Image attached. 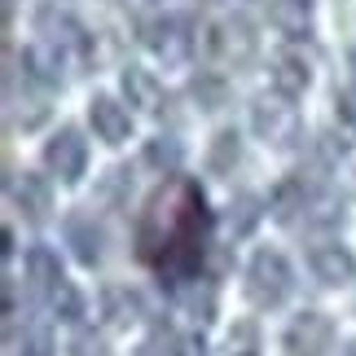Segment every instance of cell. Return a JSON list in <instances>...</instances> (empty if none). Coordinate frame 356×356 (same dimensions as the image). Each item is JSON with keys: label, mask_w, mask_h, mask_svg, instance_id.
<instances>
[{"label": "cell", "mask_w": 356, "mask_h": 356, "mask_svg": "<svg viewBox=\"0 0 356 356\" xmlns=\"http://www.w3.org/2000/svg\"><path fill=\"white\" fill-rule=\"evenodd\" d=\"M207 202L202 189L189 176H172L163 189H154L136 220V255L159 273L172 291L198 277L202 251H207Z\"/></svg>", "instance_id": "cell-1"}, {"label": "cell", "mask_w": 356, "mask_h": 356, "mask_svg": "<svg viewBox=\"0 0 356 356\" xmlns=\"http://www.w3.org/2000/svg\"><path fill=\"white\" fill-rule=\"evenodd\" d=\"M295 291V273L291 264H286V255L282 251H255L251 255V264H246V295L255 299L259 308H277L286 304Z\"/></svg>", "instance_id": "cell-2"}, {"label": "cell", "mask_w": 356, "mask_h": 356, "mask_svg": "<svg viewBox=\"0 0 356 356\" xmlns=\"http://www.w3.org/2000/svg\"><path fill=\"white\" fill-rule=\"evenodd\" d=\"M145 49L154 53L159 62L168 66H181L189 53H194V22H189V13H163V18L145 22Z\"/></svg>", "instance_id": "cell-3"}, {"label": "cell", "mask_w": 356, "mask_h": 356, "mask_svg": "<svg viewBox=\"0 0 356 356\" xmlns=\"http://www.w3.org/2000/svg\"><path fill=\"white\" fill-rule=\"evenodd\" d=\"M255 49H259V35H255V26H251L246 13H234V18L216 22L207 31V53L225 66H246L255 58Z\"/></svg>", "instance_id": "cell-4"}, {"label": "cell", "mask_w": 356, "mask_h": 356, "mask_svg": "<svg viewBox=\"0 0 356 356\" xmlns=\"http://www.w3.org/2000/svg\"><path fill=\"white\" fill-rule=\"evenodd\" d=\"M251 128L259 132V141H268L277 149L295 145L299 141V115H295L291 97H282V92H277V97H259L251 106Z\"/></svg>", "instance_id": "cell-5"}, {"label": "cell", "mask_w": 356, "mask_h": 356, "mask_svg": "<svg viewBox=\"0 0 356 356\" xmlns=\"http://www.w3.org/2000/svg\"><path fill=\"white\" fill-rule=\"evenodd\" d=\"M286 352L291 356H330L334 348V321L325 312H299V317L286 325Z\"/></svg>", "instance_id": "cell-6"}, {"label": "cell", "mask_w": 356, "mask_h": 356, "mask_svg": "<svg viewBox=\"0 0 356 356\" xmlns=\"http://www.w3.org/2000/svg\"><path fill=\"white\" fill-rule=\"evenodd\" d=\"M44 163H49V172L62 176V181H79V176H84V163H88V141L75 128H62L44 145Z\"/></svg>", "instance_id": "cell-7"}, {"label": "cell", "mask_w": 356, "mask_h": 356, "mask_svg": "<svg viewBox=\"0 0 356 356\" xmlns=\"http://www.w3.org/2000/svg\"><path fill=\"white\" fill-rule=\"evenodd\" d=\"M9 198L31 225H40L53 211V189H49L44 176H35V172H13L9 176Z\"/></svg>", "instance_id": "cell-8"}, {"label": "cell", "mask_w": 356, "mask_h": 356, "mask_svg": "<svg viewBox=\"0 0 356 356\" xmlns=\"http://www.w3.org/2000/svg\"><path fill=\"white\" fill-rule=\"evenodd\" d=\"M308 268L321 286H348L356 277V259L343 242H321L308 251Z\"/></svg>", "instance_id": "cell-9"}, {"label": "cell", "mask_w": 356, "mask_h": 356, "mask_svg": "<svg viewBox=\"0 0 356 356\" xmlns=\"http://www.w3.org/2000/svg\"><path fill=\"white\" fill-rule=\"evenodd\" d=\"M268 79L282 97H304L308 84H312V66L299 58L295 49H282V53H273V62H268Z\"/></svg>", "instance_id": "cell-10"}, {"label": "cell", "mask_w": 356, "mask_h": 356, "mask_svg": "<svg viewBox=\"0 0 356 356\" xmlns=\"http://www.w3.org/2000/svg\"><path fill=\"white\" fill-rule=\"evenodd\" d=\"M88 123H92V132H97L106 145H123L128 132H132L128 106H119L115 97H92L88 102Z\"/></svg>", "instance_id": "cell-11"}, {"label": "cell", "mask_w": 356, "mask_h": 356, "mask_svg": "<svg viewBox=\"0 0 356 356\" xmlns=\"http://www.w3.org/2000/svg\"><path fill=\"white\" fill-rule=\"evenodd\" d=\"M66 246H71V255H75L84 268H92V264L102 259V246H106L102 225L92 220V216H84V211L66 216Z\"/></svg>", "instance_id": "cell-12"}, {"label": "cell", "mask_w": 356, "mask_h": 356, "mask_svg": "<svg viewBox=\"0 0 356 356\" xmlns=\"http://www.w3.org/2000/svg\"><path fill=\"white\" fill-rule=\"evenodd\" d=\"M119 84H123V97H128V106H136V111H145V115H159L163 102H168L163 84L154 79V71H145V66H128Z\"/></svg>", "instance_id": "cell-13"}, {"label": "cell", "mask_w": 356, "mask_h": 356, "mask_svg": "<svg viewBox=\"0 0 356 356\" xmlns=\"http://www.w3.org/2000/svg\"><path fill=\"white\" fill-rule=\"evenodd\" d=\"M312 189H317V185H308L304 176H291V181H282L277 189H273V216H277L282 225H299V220H304L308 198H312Z\"/></svg>", "instance_id": "cell-14"}, {"label": "cell", "mask_w": 356, "mask_h": 356, "mask_svg": "<svg viewBox=\"0 0 356 356\" xmlns=\"http://www.w3.org/2000/svg\"><path fill=\"white\" fill-rule=\"evenodd\" d=\"M22 66H26V79H35V84H62V49L58 44H26L22 49Z\"/></svg>", "instance_id": "cell-15"}, {"label": "cell", "mask_w": 356, "mask_h": 356, "mask_svg": "<svg viewBox=\"0 0 356 356\" xmlns=\"http://www.w3.org/2000/svg\"><path fill=\"white\" fill-rule=\"evenodd\" d=\"M102 317L111 325H119V330H128V325H136L145 317V299L136 291H128V286H111L102 295Z\"/></svg>", "instance_id": "cell-16"}, {"label": "cell", "mask_w": 356, "mask_h": 356, "mask_svg": "<svg viewBox=\"0 0 356 356\" xmlns=\"http://www.w3.org/2000/svg\"><path fill=\"white\" fill-rule=\"evenodd\" d=\"M26 273H31L40 295H49L53 286L62 282V264H58V255H53L49 246H31V251H26Z\"/></svg>", "instance_id": "cell-17"}, {"label": "cell", "mask_w": 356, "mask_h": 356, "mask_svg": "<svg viewBox=\"0 0 356 356\" xmlns=\"http://www.w3.org/2000/svg\"><path fill=\"white\" fill-rule=\"evenodd\" d=\"M189 97L198 102V111H220V106L229 102V84H225V75H216V71H198L194 79H189Z\"/></svg>", "instance_id": "cell-18"}, {"label": "cell", "mask_w": 356, "mask_h": 356, "mask_svg": "<svg viewBox=\"0 0 356 356\" xmlns=\"http://www.w3.org/2000/svg\"><path fill=\"white\" fill-rule=\"evenodd\" d=\"M181 159H185V145L176 141V136H154V141H145V163L159 176H176Z\"/></svg>", "instance_id": "cell-19"}, {"label": "cell", "mask_w": 356, "mask_h": 356, "mask_svg": "<svg viewBox=\"0 0 356 356\" xmlns=\"http://www.w3.org/2000/svg\"><path fill=\"white\" fill-rule=\"evenodd\" d=\"M259 207H264V202H259L255 194H238L234 202H229V216H225L229 234H234V238H246V234H251V229L259 225V216H264Z\"/></svg>", "instance_id": "cell-20"}, {"label": "cell", "mask_w": 356, "mask_h": 356, "mask_svg": "<svg viewBox=\"0 0 356 356\" xmlns=\"http://www.w3.org/2000/svg\"><path fill=\"white\" fill-rule=\"evenodd\" d=\"M176 295H181V304H185V312H189L194 321H211V317H216V291H211V286L202 282V277L185 282Z\"/></svg>", "instance_id": "cell-21"}, {"label": "cell", "mask_w": 356, "mask_h": 356, "mask_svg": "<svg viewBox=\"0 0 356 356\" xmlns=\"http://www.w3.org/2000/svg\"><path fill=\"white\" fill-rule=\"evenodd\" d=\"M44 304H49V312H53L58 321H79V317H84V299H79L75 282H66V277L44 295Z\"/></svg>", "instance_id": "cell-22"}, {"label": "cell", "mask_w": 356, "mask_h": 356, "mask_svg": "<svg viewBox=\"0 0 356 356\" xmlns=\"http://www.w3.org/2000/svg\"><path fill=\"white\" fill-rule=\"evenodd\" d=\"M238 154H242V145H238V132H234V128H225V132H220V136H216V141H211L207 168H211L216 176H225V172H234Z\"/></svg>", "instance_id": "cell-23"}, {"label": "cell", "mask_w": 356, "mask_h": 356, "mask_svg": "<svg viewBox=\"0 0 356 356\" xmlns=\"http://www.w3.org/2000/svg\"><path fill=\"white\" fill-rule=\"evenodd\" d=\"M273 22H277L286 35H308V5L304 0H277V5H273Z\"/></svg>", "instance_id": "cell-24"}, {"label": "cell", "mask_w": 356, "mask_h": 356, "mask_svg": "<svg viewBox=\"0 0 356 356\" xmlns=\"http://www.w3.org/2000/svg\"><path fill=\"white\" fill-rule=\"evenodd\" d=\"M141 356H189V343L172 330V325H159V330L141 343Z\"/></svg>", "instance_id": "cell-25"}, {"label": "cell", "mask_w": 356, "mask_h": 356, "mask_svg": "<svg viewBox=\"0 0 356 356\" xmlns=\"http://www.w3.org/2000/svg\"><path fill=\"white\" fill-rule=\"evenodd\" d=\"M225 356H259V339H255V325L242 321L234 325V334H229V352Z\"/></svg>", "instance_id": "cell-26"}, {"label": "cell", "mask_w": 356, "mask_h": 356, "mask_svg": "<svg viewBox=\"0 0 356 356\" xmlns=\"http://www.w3.org/2000/svg\"><path fill=\"white\" fill-rule=\"evenodd\" d=\"M18 356H53V334L44 330V325L26 330V334H22V343H18Z\"/></svg>", "instance_id": "cell-27"}, {"label": "cell", "mask_w": 356, "mask_h": 356, "mask_svg": "<svg viewBox=\"0 0 356 356\" xmlns=\"http://www.w3.org/2000/svg\"><path fill=\"white\" fill-rule=\"evenodd\" d=\"M334 115H339V123L356 136V84L352 88H339V97H334Z\"/></svg>", "instance_id": "cell-28"}, {"label": "cell", "mask_w": 356, "mask_h": 356, "mask_svg": "<svg viewBox=\"0 0 356 356\" xmlns=\"http://www.w3.org/2000/svg\"><path fill=\"white\" fill-rule=\"evenodd\" d=\"M71 356H111L106 352V339L102 334H92V330H84L75 339V348H71Z\"/></svg>", "instance_id": "cell-29"}, {"label": "cell", "mask_w": 356, "mask_h": 356, "mask_svg": "<svg viewBox=\"0 0 356 356\" xmlns=\"http://www.w3.org/2000/svg\"><path fill=\"white\" fill-rule=\"evenodd\" d=\"M5 22H13V0H5Z\"/></svg>", "instance_id": "cell-30"}, {"label": "cell", "mask_w": 356, "mask_h": 356, "mask_svg": "<svg viewBox=\"0 0 356 356\" xmlns=\"http://www.w3.org/2000/svg\"><path fill=\"white\" fill-rule=\"evenodd\" d=\"M339 356H356V343H348V348H343V352H339Z\"/></svg>", "instance_id": "cell-31"}]
</instances>
